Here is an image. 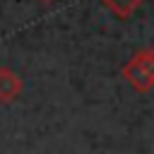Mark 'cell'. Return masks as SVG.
<instances>
[{
  "label": "cell",
  "mask_w": 154,
  "mask_h": 154,
  "mask_svg": "<svg viewBox=\"0 0 154 154\" xmlns=\"http://www.w3.org/2000/svg\"><path fill=\"white\" fill-rule=\"evenodd\" d=\"M22 89H24L22 77L10 67H0V103L14 101L22 94Z\"/></svg>",
  "instance_id": "2"
},
{
  "label": "cell",
  "mask_w": 154,
  "mask_h": 154,
  "mask_svg": "<svg viewBox=\"0 0 154 154\" xmlns=\"http://www.w3.org/2000/svg\"><path fill=\"white\" fill-rule=\"evenodd\" d=\"M41 2H53V0H41Z\"/></svg>",
  "instance_id": "4"
},
{
  "label": "cell",
  "mask_w": 154,
  "mask_h": 154,
  "mask_svg": "<svg viewBox=\"0 0 154 154\" xmlns=\"http://www.w3.org/2000/svg\"><path fill=\"white\" fill-rule=\"evenodd\" d=\"M113 14H118L120 19H128V17H132L135 14V10L144 2V0H101Z\"/></svg>",
  "instance_id": "3"
},
{
  "label": "cell",
  "mask_w": 154,
  "mask_h": 154,
  "mask_svg": "<svg viewBox=\"0 0 154 154\" xmlns=\"http://www.w3.org/2000/svg\"><path fill=\"white\" fill-rule=\"evenodd\" d=\"M123 77L137 89V91H149L154 89V48H142L137 51L125 65H123Z\"/></svg>",
  "instance_id": "1"
}]
</instances>
